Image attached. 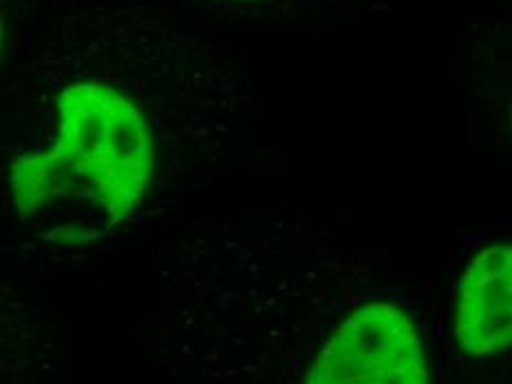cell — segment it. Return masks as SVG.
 I'll use <instances>...</instances> for the list:
<instances>
[{"mask_svg":"<svg viewBox=\"0 0 512 384\" xmlns=\"http://www.w3.org/2000/svg\"><path fill=\"white\" fill-rule=\"evenodd\" d=\"M303 384H431L420 329L396 303H360L309 358Z\"/></svg>","mask_w":512,"mask_h":384,"instance_id":"cell-2","label":"cell"},{"mask_svg":"<svg viewBox=\"0 0 512 384\" xmlns=\"http://www.w3.org/2000/svg\"><path fill=\"white\" fill-rule=\"evenodd\" d=\"M0 47H3V23H0Z\"/></svg>","mask_w":512,"mask_h":384,"instance_id":"cell-4","label":"cell"},{"mask_svg":"<svg viewBox=\"0 0 512 384\" xmlns=\"http://www.w3.org/2000/svg\"><path fill=\"white\" fill-rule=\"evenodd\" d=\"M232 148V109L212 98L157 111L106 76L58 87L42 142L9 166V199L27 232L91 245L124 228L157 190L204 186Z\"/></svg>","mask_w":512,"mask_h":384,"instance_id":"cell-1","label":"cell"},{"mask_svg":"<svg viewBox=\"0 0 512 384\" xmlns=\"http://www.w3.org/2000/svg\"><path fill=\"white\" fill-rule=\"evenodd\" d=\"M512 250L508 243L488 245L473 256L457 285V345L466 356L504 354L512 334Z\"/></svg>","mask_w":512,"mask_h":384,"instance_id":"cell-3","label":"cell"}]
</instances>
